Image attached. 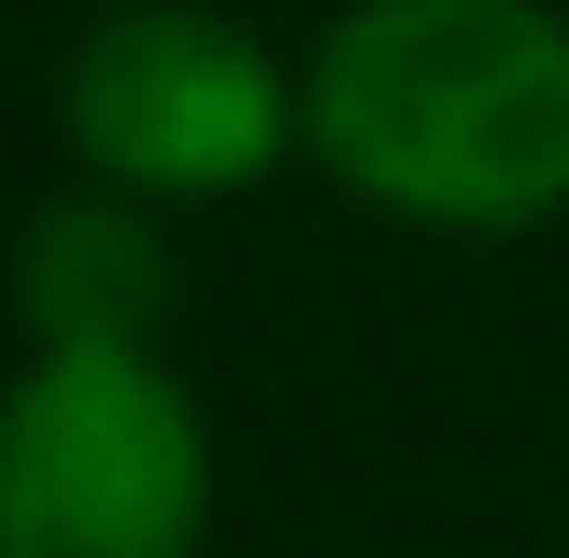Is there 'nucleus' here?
Returning a JSON list of instances; mask_svg holds the SVG:
<instances>
[{
  "mask_svg": "<svg viewBox=\"0 0 569 558\" xmlns=\"http://www.w3.org/2000/svg\"><path fill=\"white\" fill-rule=\"evenodd\" d=\"M302 151L430 233L569 210V23L547 0H349L302 59Z\"/></svg>",
  "mask_w": 569,
  "mask_h": 558,
  "instance_id": "f257e3e1",
  "label": "nucleus"
},
{
  "mask_svg": "<svg viewBox=\"0 0 569 558\" xmlns=\"http://www.w3.org/2000/svg\"><path fill=\"white\" fill-rule=\"evenodd\" d=\"M210 430L151 349L47 338L0 385V558H198Z\"/></svg>",
  "mask_w": 569,
  "mask_h": 558,
  "instance_id": "f03ea898",
  "label": "nucleus"
},
{
  "mask_svg": "<svg viewBox=\"0 0 569 558\" xmlns=\"http://www.w3.org/2000/svg\"><path fill=\"white\" fill-rule=\"evenodd\" d=\"M59 129L128 198H232L302 140V82L210 0H128L70 47Z\"/></svg>",
  "mask_w": 569,
  "mask_h": 558,
  "instance_id": "7ed1b4c3",
  "label": "nucleus"
},
{
  "mask_svg": "<svg viewBox=\"0 0 569 558\" xmlns=\"http://www.w3.org/2000/svg\"><path fill=\"white\" fill-rule=\"evenodd\" d=\"M12 302L23 326L47 338H117V349H151L174 302V245L151 233V198L128 187H93V198H59V210L23 221L12 245Z\"/></svg>",
  "mask_w": 569,
  "mask_h": 558,
  "instance_id": "20e7f679",
  "label": "nucleus"
}]
</instances>
